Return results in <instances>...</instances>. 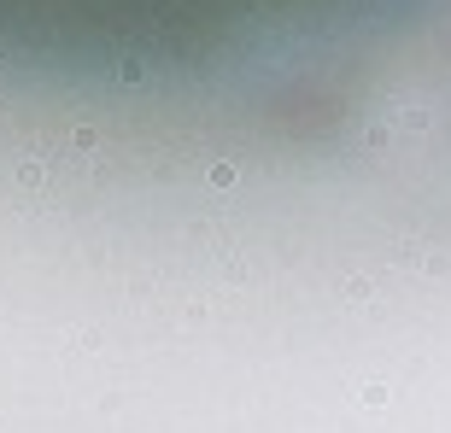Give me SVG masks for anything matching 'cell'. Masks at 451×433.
I'll use <instances>...</instances> for the list:
<instances>
[{"instance_id":"6da1fadb","label":"cell","mask_w":451,"mask_h":433,"mask_svg":"<svg viewBox=\"0 0 451 433\" xmlns=\"http://www.w3.org/2000/svg\"><path fill=\"white\" fill-rule=\"evenodd\" d=\"M235 181V164H211V188H229Z\"/></svg>"}]
</instances>
